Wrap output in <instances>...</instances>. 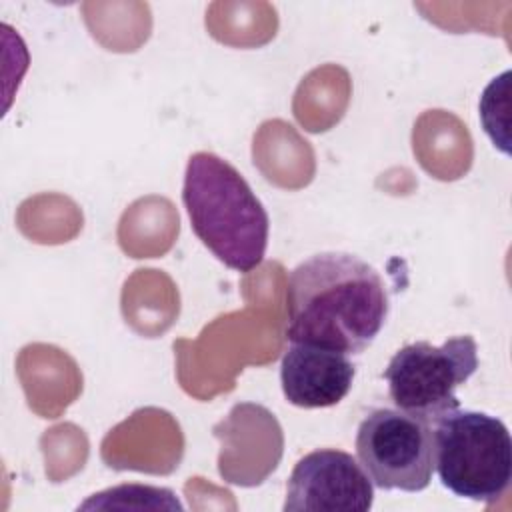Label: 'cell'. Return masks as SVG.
Returning <instances> with one entry per match:
<instances>
[{
    "label": "cell",
    "instance_id": "cell-1",
    "mask_svg": "<svg viewBox=\"0 0 512 512\" xmlns=\"http://www.w3.org/2000/svg\"><path fill=\"white\" fill-rule=\"evenodd\" d=\"M390 300L378 270L350 252H320L300 262L286 286V340L346 356L380 334Z\"/></svg>",
    "mask_w": 512,
    "mask_h": 512
},
{
    "label": "cell",
    "instance_id": "cell-2",
    "mask_svg": "<svg viewBox=\"0 0 512 512\" xmlns=\"http://www.w3.org/2000/svg\"><path fill=\"white\" fill-rule=\"evenodd\" d=\"M182 202L198 240L228 268L250 272L266 256L270 218L246 178L214 152L188 158Z\"/></svg>",
    "mask_w": 512,
    "mask_h": 512
},
{
    "label": "cell",
    "instance_id": "cell-7",
    "mask_svg": "<svg viewBox=\"0 0 512 512\" xmlns=\"http://www.w3.org/2000/svg\"><path fill=\"white\" fill-rule=\"evenodd\" d=\"M356 376L352 360L334 350L292 344L280 362L284 398L298 408H328L344 400Z\"/></svg>",
    "mask_w": 512,
    "mask_h": 512
},
{
    "label": "cell",
    "instance_id": "cell-4",
    "mask_svg": "<svg viewBox=\"0 0 512 512\" xmlns=\"http://www.w3.org/2000/svg\"><path fill=\"white\" fill-rule=\"evenodd\" d=\"M478 368V344L470 334L434 346L426 340L402 346L388 362L384 378L390 400L428 424L460 408L456 388Z\"/></svg>",
    "mask_w": 512,
    "mask_h": 512
},
{
    "label": "cell",
    "instance_id": "cell-3",
    "mask_svg": "<svg viewBox=\"0 0 512 512\" xmlns=\"http://www.w3.org/2000/svg\"><path fill=\"white\" fill-rule=\"evenodd\" d=\"M434 470L446 490L474 502H496L512 480L506 424L478 410H454L436 422Z\"/></svg>",
    "mask_w": 512,
    "mask_h": 512
},
{
    "label": "cell",
    "instance_id": "cell-5",
    "mask_svg": "<svg viewBox=\"0 0 512 512\" xmlns=\"http://www.w3.org/2000/svg\"><path fill=\"white\" fill-rule=\"evenodd\" d=\"M356 454L374 486L422 492L434 474V432L404 410L376 408L358 426Z\"/></svg>",
    "mask_w": 512,
    "mask_h": 512
},
{
    "label": "cell",
    "instance_id": "cell-6",
    "mask_svg": "<svg viewBox=\"0 0 512 512\" xmlns=\"http://www.w3.org/2000/svg\"><path fill=\"white\" fill-rule=\"evenodd\" d=\"M374 484L348 452L318 448L304 454L286 484L284 512H366Z\"/></svg>",
    "mask_w": 512,
    "mask_h": 512
}]
</instances>
